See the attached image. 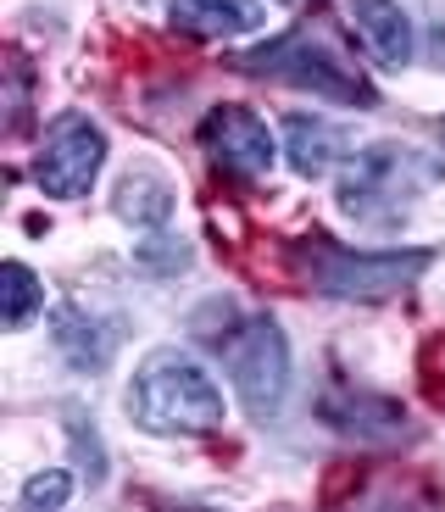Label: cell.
Masks as SVG:
<instances>
[{
  "label": "cell",
  "instance_id": "obj_1",
  "mask_svg": "<svg viewBox=\"0 0 445 512\" xmlns=\"http://www.w3.org/2000/svg\"><path fill=\"white\" fill-rule=\"evenodd\" d=\"M128 412L151 435H212V429H223V390L184 351H156L134 373Z\"/></svg>",
  "mask_w": 445,
  "mask_h": 512
},
{
  "label": "cell",
  "instance_id": "obj_2",
  "mask_svg": "<svg viewBox=\"0 0 445 512\" xmlns=\"http://www.w3.org/2000/svg\"><path fill=\"white\" fill-rule=\"evenodd\" d=\"M445 184V162L418 145H368V151L345 162L340 173V206L356 223H395L407 218V206L418 195Z\"/></svg>",
  "mask_w": 445,
  "mask_h": 512
},
{
  "label": "cell",
  "instance_id": "obj_3",
  "mask_svg": "<svg viewBox=\"0 0 445 512\" xmlns=\"http://www.w3.org/2000/svg\"><path fill=\"white\" fill-rule=\"evenodd\" d=\"M429 262L434 251H345L323 234L295 245L301 279L318 295H334V301H390V295L412 290Z\"/></svg>",
  "mask_w": 445,
  "mask_h": 512
},
{
  "label": "cell",
  "instance_id": "obj_4",
  "mask_svg": "<svg viewBox=\"0 0 445 512\" xmlns=\"http://www.w3.org/2000/svg\"><path fill=\"white\" fill-rule=\"evenodd\" d=\"M217 357H223V368H229L234 390L245 396L251 418H273V412H279L284 384H290V351H284L279 323H267V318L240 323L234 334L217 340Z\"/></svg>",
  "mask_w": 445,
  "mask_h": 512
},
{
  "label": "cell",
  "instance_id": "obj_5",
  "mask_svg": "<svg viewBox=\"0 0 445 512\" xmlns=\"http://www.w3.org/2000/svg\"><path fill=\"white\" fill-rule=\"evenodd\" d=\"M240 73H262V78H279V84H301V90H318L329 101H345V106H368L373 90L356 84L329 51H318L306 34H284L279 45H262V51H245L234 56Z\"/></svg>",
  "mask_w": 445,
  "mask_h": 512
},
{
  "label": "cell",
  "instance_id": "obj_6",
  "mask_svg": "<svg viewBox=\"0 0 445 512\" xmlns=\"http://www.w3.org/2000/svg\"><path fill=\"white\" fill-rule=\"evenodd\" d=\"M101 162H106L101 128L84 123V117H62L56 134L45 140V151H39V162H34V184L45 195H56V201H73V195H84L89 184H95Z\"/></svg>",
  "mask_w": 445,
  "mask_h": 512
},
{
  "label": "cell",
  "instance_id": "obj_7",
  "mask_svg": "<svg viewBox=\"0 0 445 512\" xmlns=\"http://www.w3.org/2000/svg\"><path fill=\"white\" fill-rule=\"evenodd\" d=\"M201 145L234 179H262L273 167V134H267V123L251 106H212L201 123Z\"/></svg>",
  "mask_w": 445,
  "mask_h": 512
},
{
  "label": "cell",
  "instance_id": "obj_8",
  "mask_svg": "<svg viewBox=\"0 0 445 512\" xmlns=\"http://www.w3.org/2000/svg\"><path fill=\"white\" fill-rule=\"evenodd\" d=\"M351 23L362 51L379 67H407L412 62V23L395 0H351Z\"/></svg>",
  "mask_w": 445,
  "mask_h": 512
},
{
  "label": "cell",
  "instance_id": "obj_9",
  "mask_svg": "<svg viewBox=\"0 0 445 512\" xmlns=\"http://www.w3.org/2000/svg\"><path fill=\"white\" fill-rule=\"evenodd\" d=\"M323 418L340 435H368V440H390L407 429V412L384 396H368V390H329L323 396Z\"/></svg>",
  "mask_w": 445,
  "mask_h": 512
},
{
  "label": "cell",
  "instance_id": "obj_10",
  "mask_svg": "<svg viewBox=\"0 0 445 512\" xmlns=\"http://www.w3.org/2000/svg\"><path fill=\"white\" fill-rule=\"evenodd\" d=\"M262 23V0H173V28L195 39L251 34Z\"/></svg>",
  "mask_w": 445,
  "mask_h": 512
},
{
  "label": "cell",
  "instance_id": "obj_11",
  "mask_svg": "<svg viewBox=\"0 0 445 512\" xmlns=\"http://www.w3.org/2000/svg\"><path fill=\"white\" fill-rule=\"evenodd\" d=\"M340 151V134L329 123H312V117H290V162L301 173H323Z\"/></svg>",
  "mask_w": 445,
  "mask_h": 512
},
{
  "label": "cell",
  "instance_id": "obj_12",
  "mask_svg": "<svg viewBox=\"0 0 445 512\" xmlns=\"http://www.w3.org/2000/svg\"><path fill=\"white\" fill-rule=\"evenodd\" d=\"M117 212H123L128 223H162L167 212H173V190H167L162 179H151V173H134V179H123V190H117Z\"/></svg>",
  "mask_w": 445,
  "mask_h": 512
},
{
  "label": "cell",
  "instance_id": "obj_13",
  "mask_svg": "<svg viewBox=\"0 0 445 512\" xmlns=\"http://www.w3.org/2000/svg\"><path fill=\"white\" fill-rule=\"evenodd\" d=\"M0 279H6V307H0V318H6V329H23V323L39 312V301H45V284H39L23 262H6Z\"/></svg>",
  "mask_w": 445,
  "mask_h": 512
},
{
  "label": "cell",
  "instance_id": "obj_14",
  "mask_svg": "<svg viewBox=\"0 0 445 512\" xmlns=\"http://www.w3.org/2000/svg\"><path fill=\"white\" fill-rule=\"evenodd\" d=\"M23 501H28L34 512H39V507H45V512L62 507V501H67V474H39L34 485L23 490Z\"/></svg>",
  "mask_w": 445,
  "mask_h": 512
},
{
  "label": "cell",
  "instance_id": "obj_15",
  "mask_svg": "<svg viewBox=\"0 0 445 512\" xmlns=\"http://www.w3.org/2000/svg\"><path fill=\"white\" fill-rule=\"evenodd\" d=\"M423 384L445 401V334H440V340H429V351H423Z\"/></svg>",
  "mask_w": 445,
  "mask_h": 512
},
{
  "label": "cell",
  "instance_id": "obj_16",
  "mask_svg": "<svg viewBox=\"0 0 445 512\" xmlns=\"http://www.w3.org/2000/svg\"><path fill=\"white\" fill-rule=\"evenodd\" d=\"M440 128H445V123H440Z\"/></svg>",
  "mask_w": 445,
  "mask_h": 512
}]
</instances>
